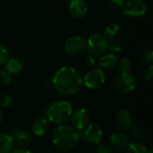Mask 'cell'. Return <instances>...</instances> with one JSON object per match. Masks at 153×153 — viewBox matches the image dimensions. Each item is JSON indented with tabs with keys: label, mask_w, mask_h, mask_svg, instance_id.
Segmentation results:
<instances>
[{
	"label": "cell",
	"mask_w": 153,
	"mask_h": 153,
	"mask_svg": "<svg viewBox=\"0 0 153 153\" xmlns=\"http://www.w3.org/2000/svg\"><path fill=\"white\" fill-rule=\"evenodd\" d=\"M10 153H31L28 149L24 148V147H18L16 149L12 150V152Z\"/></svg>",
	"instance_id": "1f68e13d"
},
{
	"label": "cell",
	"mask_w": 153,
	"mask_h": 153,
	"mask_svg": "<svg viewBox=\"0 0 153 153\" xmlns=\"http://www.w3.org/2000/svg\"><path fill=\"white\" fill-rule=\"evenodd\" d=\"M108 4L115 9L121 8L124 4V0H108Z\"/></svg>",
	"instance_id": "f1b7e54d"
},
{
	"label": "cell",
	"mask_w": 153,
	"mask_h": 153,
	"mask_svg": "<svg viewBox=\"0 0 153 153\" xmlns=\"http://www.w3.org/2000/svg\"><path fill=\"white\" fill-rule=\"evenodd\" d=\"M81 139V131L65 124L57 126L52 133L54 146L62 152L71 150Z\"/></svg>",
	"instance_id": "7a4b0ae2"
},
{
	"label": "cell",
	"mask_w": 153,
	"mask_h": 153,
	"mask_svg": "<svg viewBox=\"0 0 153 153\" xmlns=\"http://www.w3.org/2000/svg\"><path fill=\"white\" fill-rule=\"evenodd\" d=\"M12 105V99L9 95H2L0 96V108L7 109Z\"/></svg>",
	"instance_id": "cb8c5ba5"
},
{
	"label": "cell",
	"mask_w": 153,
	"mask_h": 153,
	"mask_svg": "<svg viewBox=\"0 0 153 153\" xmlns=\"http://www.w3.org/2000/svg\"><path fill=\"white\" fill-rule=\"evenodd\" d=\"M118 60L115 54H108L103 56L100 60V68L113 69L117 65Z\"/></svg>",
	"instance_id": "e0dca14e"
},
{
	"label": "cell",
	"mask_w": 153,
	"mask_h": 153,
	"mask_svg": "<svg viewBox=\"0 0 153 153\" xmlns=\"http://www.w3.org/2000/svg\"><path fill=\"white\" fill-rule=\"evenodd\" d=\"M136 87V80L130 73H121L113 80V88L116 92L126 95L134 91Z\"/></svg>",
	"instance_id": "277c9868"
},
{
	"label": "cell",
	"mask_w": 153,
	"mask_h": 153,
	"mask_svg": "<svg viewBox=\"0 0 153 153\" xmlns=\"http://www.w3.org/2000/svg\"><path fill=\"white\" fill-rule=\"evenodd\" d=\"M12 79H13V74L9 73L5 68L0 70V82H2L3 84L8 85L11 83Z\"/></svg>",
	"instance_id": "603a6c76"
},
{
	"label": "cell",
	"mask_w": 153,
	"mask_h": 153,
	"mask_svg": "<svg viewBox=\"0 0 153 153\" xmlns=\"http://www.w3.org/2000/svg\"><path fill=\"white\" fill-rule=\"evenodd\" d=\"M118 68L121 73H129L133 68V64L128 58H122L118 63Z\"/></svg>",
	"instance_id": "44dd1931"
},
{
	"label": "cell",
	"mask_w": 153,
	"mask_h": 153,
	"mask_svg": "<svg viewBox=\"0 0 153 153\" xmlns=\"http://www.w3.org/2000/svg\"><path fill=\"white\" fill-rule=\"evenodd\" d=\"M9 134L13 138V143H16L19 147L28 146L30 143V142H31V136H30V134L28 132L23 131V130L19 129V128L13 129Z\"/></svg>",
	"instance_id": "4fadbf2b"
},
{
	"label": "cell",
	"mask_w": 153,
	"mask_h": 153,
	"mask_svg": "<svg viewBox=\"0 0 153 153\" xmlns=\"http://www.w3.org/2000/svg\"><path fill=\"white\" fill-rule=\"evenodd\" d=\"M86 48H87L86 40L79 36L69 38L65 44V52L73 56H77L83 53Z\"/></svg>",
	"instance_id": "30bf717a"
},
{
	"label": "cell",
	"mask_w": 153,
	"mask_h": 153,
	"mask_svg": "<svg viewBox=\"0 0 153 153\" xmlns=\"http://www.w3.org/2000/svg\"><path fill=\"white\" fill-rule=\"evenodd\" d=\"M109 140H110L111 147L120 152H125L128 147V145L130 144L128 137L123 133L117 132L112 134Z\"/></svg>",
	"instance_id": "5bb4252c"
},
{
	"label": "cell",
	"mask_w": 153,
	"mask_h": 153,
	"mask_svg": "<svg viewBox=\"0 0 153 153\" xmlns=\"http://www.w3.org/2000/svg\"><path fill=\"white\" fill-rule=\"evenodd\" d=\"M152 75H153V65L151 64V65H149V66L145 69L143 76H144V79H145V80H151V79L152 78Z\"/></svg>",
	"instance_id": "f546056e"
},
{
	"label": "cell",
	"mask_w": 153,
	"mask_h": 153,
	"mask_svg": "<svg viewBox=\"0 0 153 153\" xmlns=\"http://www.w3.org/2000/svg\"><path fill=\"white\" fill-rule=\"evenodd\" d=\"M49 129V122L46 117H39L32 124V133L36 136H43L45 135Z\"/></svg>",
	"instance_id": "9a60e30c"
},
{
	"label": "cell",
	"mask_w": 153,
	"mask_h": 153,
	"mask_svg": "<svg viewBox=\"0 0 153 153\" xmlns=\"http://www.w3.org/2000/svg\"><path fill=\"white\" fill-rule=\"evenodd\" d=\"M125 152L126 153H148V148L142 143L134 142L130 143Z\"/></svg>",
	"instance_id": "ffe728a7"
},
{
	"label": "cell",
	"mask_w": 153,
	"mask_h": 153,
	"mask_svg": "<svg viewBox=\"0 0 153 153\" xmlns=\"http://www.w3.org/2000/svg\"><path fill=\"white\" fill-rule=\"evenodd\" d=\"M73 108L66 100H57L51 103L46 110V118L54 125H63L71 117Z\"/></svg>",
	"instance_id": "3957f363"
},
{
	"label": "cell",
	"mask_w": 153,
	"mask_h": 153,
	"mask_svg": "<svg viewBox=\"0 0 153 153\" xmlns=\"http://www.w3.org/2000/svg\"><path fill=\"white\" fill-rule=\"evenodd\" d=\"M8 59H9V52L7 48L4 45L0 44V65H5Z\"/></svg>",
	"instance_id": "d4e9b609"
},
{
	"label": "cell",
	"mask_w": 153,
	"mask_h": 153,
	"mask_svg": "<svg viewBox=\"0 0 153 153\" xmlns=\"http://www.w3.org/2000/svg\"><path fill=\"white\" fill-rule=\"evenodd\" d=\"M115 122L121 131H128L133 126V116L128 109L121 108L116 114Z\"/></svg>",
	"instance_id": "8fae6325"
},
{
	"label": "cell",
	"mask_w": 153,
	"mask_h": 153,
	"mask_svg": "<svg viewBox=\"0 0 153 153\" xmlns=\"http://www.w3.org/2000/svg\"><path fill=\"white\" fill-rule=\"evenodd\" d=\"M81 137L90 144H99L102 140L103 132L99 125L91 123L81 131Z\"/></svg>",
	"instance_id": "ba28073f"
},
{
	"label": "cell",
	"mask_w": 153,
	"mask_h": 153,
	"mask_svg": "<svg viewBox=\"0 0 153 153\" xmlns=\"http://www.w3.org/2000/svg\"><path fill=\"white\" fill-rule=\"evenodd\" d=\"M142 56V60L144 62V63H147L149 65H151L153 61V52L151 48H148V49H144L141 55Z\"/></svg>",
	"instance_id": "484cf974"
},
{
	"label": "cell",
	"mask_w": 153,
	"mask_h": 153,
	"mask_svg": "<svg viewBox=\"0 0 153 153\" xmlns=\"http://www.w3.org/2000/svg\"><path fill=\"white\" fill-rule=\"evenodd\" d=\"M55 90L65 96H73L77 94L82 88L83 82L80 73L68 66L59 68L52 80Z\"/></svg>",
	"instance_id": "6da1fadb"
},
{
	"label": "cell",
	"mask_w": 153,
	"mask_h": 153,
	"mask_svg": "<svg viewBox=\"0 0 153 153\" xmlns=\"http://www.w3.org/2000/svg\"><path fill=\"white\" fill-rule=\"evenodd\" d=\"M130 134L132 137L135 140H141L144 137L143 129L138 126H132V127L130 128Z\"/></svg>",
	"instance_id": "7402d4cb"
},
{
	"label": "cell",
	"mask_w": 153,
	"mask_h": 153,
	"mask_svg": "<svg viewBox=\"0 0 153 153\" xmlns=\"http://www.w3.org/2000/svg\"><path fill=\"white\" fill-rule=\"evenodd\" d=\"M106 77L103 70L100 67H93L89 70L84 77L82 78V82L85 86L91 90H98L103 86L105 83Z\"/></svg>",
	"instance_id": "5b68a950"
},
{
	"label": "cell",
	"mask_w": 153,
	"mask_h": 153,
	"mask_svg": "<svg viewBox=\"0 0 153 153\" xmlns=\"http://www.w3.org/2000/svg\"><path fill=\"white\" fill-rule=\"evenodd\" d=\"M96 152H97V153H113V151L110 148V146H108L107 144L99 145L96 148Z\"/></svg>",
	"instance_id": "83f0119b"
},
{
	"label": "cell",
	"mask_w": 153,
	"mask_h": 153,
	"mask_svg": "<svg viewBox=\"0 0 153 153\" xmlns=\"http://www.w3.org/2000/svg\"><path fill=\"white\" fill-rule=\"evenodd\" d=\"M70 119L72 126L79 131H82L88 124H90L91 116L86 108H80L72 112Z\"/></svg>",
	"instance_id": "9c48e42d"
},
{
	"label": "cell",
	"mask_w": 153,
	"mask_h": 153,
	"mask_svg": "<svg viewBox=\"0 0 153 153\" xmlns=\"http://www.w3.org/2000/svg\"><path fill=\"white\" fill-rule=\"evenodd\" d=\"M85 63L88 66H93L96 63V60L94 58V56H88L85 59Z\"/></svg>",
	"instance_id": "4dcf8cb0"
},
{
	"label": "cell",
	"mask_w": 153,
	"mask_h": 153,
	"mask_svg": "<svg viewBox=\"0 0 153 153\" xmlns=\"http://www.w3.org/2000/svg\"><path fill=\"white\" fill-rule=\"evenodd\" d=\"M120 32V26L117 23H110L108 24L104 31L105 34V38L108 40H114L117 38V36L119 35Z\"/></svg>",
	"instance_id": "d6986e66"
},
{
	"label": "cell",
	"mask_w": 153,
	"mask_h": 153,
	"mask_svg": "<svg viewBox=\"0 0 153 153\" xmlns=\"http://www.w3.org/2000/svg\"><path fill=\"white\" fill-rule=\"evenodd\" d=\"M88 12V4L84 0H72L68 6V13L74 19H82Z\"/></svg>",
	"instance_id": "7c38bea8"
},
{
	"label": "cell",
	"mask_w": 153,
	"mask_h": 153,
	"mask_svg": "<svg viewBox=\"0 0 153 153\" xmlns=\"http://www.w3.org/2000/svg\"><path fill=\"white\" fill-rule=\"evenodd\" d=\"M22 66H23L22 61L19 57H16V56L11 57V58L9 57V59L5 63V69L12 74L20 73L22 69Z\"/></svg>",
	"instance_id": "ac0fdd59"
},
{
	"label": "cell",
	"mask_w": 153,
	"mask_h": 153,
	"mask_svg": "<svg viewBox=\"0 0 153 153\" xmlns=\"http://www.w3.org/2000/svg\"><path fill=\"white\" fill-rule=\"evenodd\" d=\"M3 120H4V115H3L2 111L0 110V125L3 123Z\"/></svg>",
	"instance_id": "d6a6232c"
},
{
	"label": "cell",
	"mask_w": 153,
	"mask_h": 153,
	"mask_svg": "<svg viewBox=\"0 0 153 153\" xmlns=\"http://www.w3.org/2000/svg\"><path fill=\"white\" fill-rule=\"evenodd\" d=\"M146 4L143 0H129L122 6L121 14L132 18L141 17L145 14Z\"/></svg>",
	"instance_id": "52a82bcc"
},
{
	"label": "cell",
	"mask_w": 153,
	"mask_h": 153,
	"mask_svg": "<svg viewBox=\"0 0 153 153\" xmlns=\"http://www.w3.org/2000/svg\"><path fill=\"white\" fill-rule=\"evenodd\" d=\"M86 42L90 53L94 56H102L108 50V39L101 34L94 33L91 35Z\"/></svg>",
	"instance_id": "8992f818"
},
{
	"label": "cell",
	"mask_w": 153,
	"mask_h": 153,
	"mask_svg": "<svg viewBox=\"0 0 153 153\" xmlns=\"http://www.w3.org/2000/svg\"><path fill=\"white\" fill-rule=\"evenodd\" d=\"M123 47L122 45L119 43V42H117V41H113L111 43H108V49H110L112 52H121Z\"/></svg>",
	"instance_id": "4316f807"
},
{
	"label": "cell",
	"mask_w": 153,
	"mask_h": 153,
	"mask_svg": "<svg viewBox=\"0 0 153 153\" xmlns=\"http://www.w3.org/2000/svg\"><path fill=\"white\" fill-rule=\"evenodd\" d=\"M13 145V140L9 134L0 133V153H10Z\"/></svg>",
	"instance_id": "2e32d148"
}]
</instances>
